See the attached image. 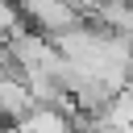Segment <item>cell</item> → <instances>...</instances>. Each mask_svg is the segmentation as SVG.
Returning a JSON list of instances; mask_svg holds the SVG:
<instances>
[{"mask_svg":"<svg viewBox=\"0 0 133 133\" xmlns=\"http://www.w3.org/2000/svg\"><path fill=\"white\" fill-rule=\"evenodd\" d=\"M17 133H75V116H66L54 104H33L21 121H12Z\"/></svg>","mask_w":133,"mask_h":133,"instance_id":"obj_1","label":"cell"},{"mask_svg":"<svg viewBox=\"0 0 133 133\" xmlns=\"http://www.w3.org/2000/svg\"><path fill=\"white\" fill-rule=\"evenodd\" d=\"M125 91H133V66H129V75H125Z\"/></svg>","mask_w":133,"mask_h":133,"instance_id":"obj_2","label":"cell"}]
</instances>
